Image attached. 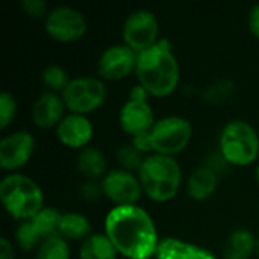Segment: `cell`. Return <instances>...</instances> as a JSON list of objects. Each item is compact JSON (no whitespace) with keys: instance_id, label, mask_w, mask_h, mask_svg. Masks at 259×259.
<instances>
[{"instance_id":"obj_6","label":"cell","mask_w":259,"mask_h":259,"mask_svg":"<svg viewBox=\"0 0 259 259\" xmlns=\"http://www.w3.org/2000/svg\"><path fill=\"white\" fill-rule=\"evenodd\" d=\"M191 135V123L181 115H167L156 120L149 132L152 150L165 156H173L182 152L190 143Z\"/></svg>"},{"instance_id":"obj_2","label":"cell","mask_w":259,"mask_h":259,"mask_svg":"<svg viewBox=\"0 0 259 259\" xmlns=\"http://www.w3.org/2000/svg\"><path fill=\"white\" fill-rule=\"evenodd\" d=\"M135 73L140 83L156 97L171 94L179 83V64L167 39H159L147 50L137 53Z\"/></svg>"},{"instance_id":"obj_28","label":"cell","mask_w":259,"mask_h":259,"mask_svg":"<svg viewBox=\"0 0 259 259\" xmlns=\"http://www.w3.org/2000/svg\"><path fill=\"white\" fill-rule=\"evenodd\" d=\"M21 8L24 9L26 14L29 15H42L47 9V3L44 0H23L21 2Z\"/></svg>"},{"instance_id":"obj_14","label":"cell","mask_w":259,"mask_h":259,"mask_svg":"<svg viewBox=\"0 0 259 259\" xmlns=\"http://www.w3.org/2000/svg\"><path fill=\"white\" fill-rule=\"evenodd\" d=\"M56 135L64 146L83 149L93 137V124L85 115L71 112L59 121L56 126Z\"/></svg>"},{"instance_id":"obj_24","label":"cell","mask_w":259,"mask_h":259,"mask_svg":"<svg viewBox=\"0 0 259 259\" xmlns=\"http://www.w3.org/2000/svg\"><path fill=\"white\" fill-rule=\"evenodd\" d=\"M41 77H42L44 85L49 90H52L53 93L55 91H64L65 87L68 85V82L71 80V79H68V74H67L65 68L61 67V65H58V64L47 65L42 70Z\"/></svg>"},{"instance_id":"obj_22","label":"cell","mask_w":259,"mask_h":259,"mask_svg":"<svg viewBox=\"0 0 259 259\" xmlns=\"http://www.w3.org/2000/svg\"><path fill=\"white\" fill-rule=\"evenodd\" d=\"M59 219L61 214L55 208L44 206L35 217L30 219V223L39 238L44 241L53 235H58V228H59Z\"/></svg>"},{"instance_id":"obj_8","label":"cell","mask_w":259,"mask_h":259,"mask_svg":"<svg viewBox=\"0 0 259 259\" xmlns=\"http://www.w3.org/2000/svg\"><path fill=\"white\" fill-rule=\"evenodd\" d=\"M159 23L156 15L149 9H137L131 12L123 24L124 44L140 53L150 49L159 39Z\"/></svg>"},{"instance_id":"obj_1","label":"cell","mask_w":259,"mask_h":259,"mask_svg":"<svg viewBox=\"0 0 259 259\" xmlns=\"http://www.w3.org/2000/svg\"><path fill=\"white\" fill-rule=\"evenodd\" d=\"M105 235L129 259H150L159 246L152 217L137 205L114 206L105 219Z\"/></svg>"},{"instance_id":"obj_26","label":"cell","mask_w":259,"mask_h":259,"mask_svg":"<svg viewBox=\"0 0 259 259\" xmlns=\"http://www.w3.org/2000/svg\"><path fill=\"white\" fill-rule=\"evenodd\" d=\"M15 240H17L20 249H23V250H32L36 246L39 247V244L42 243V240L39 238V235L33 229L30 220L21 222L18 225L17 232H15Z\"/></svg>"},{"instance_id":"obj_21","label":"cell","mask_w":259,"mask_h":259,"mask_svg":"<svg viewBox=\"0 0 259 259\" xmlns=\"http://www.w3.org/2000/svg\"><path fill=\"white\" fill-rule=\"evenodd\" d=\"M58 234L70 240H87L91 235V223L80 212H64L59 219Z\"/></svg>"},{"instance_id":"obj_30","label":"cell","mask_w":259,"mask_h":259,"mask_svg":"<svg viewBox=\"0 0 259 259\" xmlns=\"http://www.w3.org/2000/svg\"><path fill=\"white\" fill-rule=\"evenodd\" d=\"M249 27L252 33L259 38V3L253 5L249 11Z\"/></svg>"},{"instance_id":"obj_23","label":"cell","mask_w":259,"mask_h":259,"mask_svg":"<svg viewBox=\"0 0 259 259\" xmlns=\"http://www.w3.org/2000/svg\"><path fill=\"white\" fill-rule=\"evenodd\" d=\"M35 259H70V246L59 234L53 235L39 244Z\"/></svg>"},{"instance_id":"obj_33","label":"cell","mask_w":259,"mask_h":259,"mask_svg":"<svg viewBox=\"0 0 259 259\" xmlns=\"http://www.w3.org/2000/svg\"><path fill=\"white\" fill-rule=\"evenodd\" d=\"M0 259H14V247L5 237L0 240Z\"/></svg>"},{"instance_id":"obj_9","label":"cell","mask_w":259,"mask_h":259,"mask_svg":"<svg viewBox=\"0 0 259 259\" xmlns=\"http://www.w3.org/2000/svg\"><path fill=\"white\" fill-rule=\"evenodd\" d=\"M44 27L52 38L68 42L79 39L87 32V20L79 9L62 5L47 14Z\"/></svg>"},{"instance_id":"obj_16","label":"cell","mask_w":259,"mask_h":259,"mask_svg":"<svg viewBox=\"0 0 259 259\" xmlns=\"http://www.w3.org/2000/svg\"><path fill=\"white\" fill-rule=\"evenodd\" d=\"M155 256L156 259H219L208 249L171 237L159 241Z\"/></svg>"},{"instance_id":"obj_34","label":"cell","mask_w":259,"mask_h":259,"mask_svg":"<svg viewBox=\"0 0 259 259\" xmlns=\"http://www.w3.org/2000/svg\"><path fill=\"white\" fill-rule=\"evenodd\" d=\"M256 253H258L259 256V240H256Z\"/></svg>"},{"instance_id":"obj_27","label":"cell","mask_w":259,"mask_h":259,"mask_svg":"<svg viewBox=\"0 0 259 259\" xmlns=\"http://www.w3.org/2000/svg\"><path fill=\"white\" fill-rule=\"evenodd\" d=\"M17 112V102L15 97L9 91L0 93V127L5 129L14 118Z\"/></svg>"},{"instance_id":"obj_11","label":"cell","mask_w":259,"mask_h":259,"mask_svg":"<svg viewBox=\"0 0 259 259\" xmlns=\"http://www.w3.org/2000/svg\"><path fill=\"white\" fill-rule=\"evenodd\" d=\"M137 65V52H134L126 44H114L106 47L99 61V74L109 80H118L126 77Z\"/></svg>"},{"instance_id":"obj_20","label":"cell","mask_w":259,"mask_h":259,"mask_svg":"<svg viewBox=\"0 0 259 259\" xmlns=\"http://www.w3.org/2000/svg\"><path fill=\"white\" fill-rule=\"evenodd\" d=\"M117 249L105 234H91L83 240L79 259H117Z\"/></svg>"},{"instance_id":"obj_5","label":"cell","mask_w":259,"mask_h":259,"mask_svg":"<svg viewBox=\"0 0 259 259\" xmlns=\"http://www.w3.org/2000/svg\"><path fill=\"white\" fill-rule=\"evenodd\" d=\"M222 156L235 165H249L259 155V137L255 127L244 120L225 124L220 135Z\"/></svg>"},{"instance_id":"obj_25","label":"cell","mask_w":259,"mask_h":259,"mask_svg":"<svg viewBox=\"0 0 259 259\" xmlns=\"http://www.w3.org/2000/svg\"><path fill=\"white\" fill-rule=\"evenodd\" d=\"M117 161L121 164V167L127 171L132 170H138L141 168V165L144 164L146 158L143 156V152H140L132 143L131 144H123L118 150H117Z\"/></svg>"},{"instance_id":"obj_12","label":"cell","mask_w":259,"mask_h":259,"mask_svg":"<svg viewBox=\"0 0 259 259\" xmlns=\"http://www.w3.org/2000/svg\"><path fill=\"white\" fill-rule=\"evenodd\" d=\"M35 138L26 131L12 132L0 140V167L3 170H17L32 156Z\"/></svg>"},{"instance_id":"obj_18","label":"cell","mask_w":259,"mask_h":259,"mask_svg":"<svg viewBox=\"0 0 259 259\" xmlns=\"http://www.w3.org/2000/svg\"><path fill=\"white\" fill-rule=\"evenodd\" d=\"M256 250L255 235L247 229H235L225 246V259H249Z\"/></svg>"},{"instance_id":"obj_19","label":"cell","mask_w":259,"mask_h":259,"mask_svg":"<svg viewBox=\"0 0 259 259\" xmlns=\"http://www.w3.org/2000/svg\"><path fill=\"white\" fill-rule=\"evenodd\" d=\"M76 167L85 178L97 179L106 175V158L97 147L87 146L79 150Z\"/></svg>"},{"instance_id":"obj_13","label":"cell","mask_w":259,"mask_h":259,"mask_svg":"<svg viewBox=\"0 0 259 259\" xmlns=\"http://www.w3.org/2000/svg\"><path fill=\"white\" fill-rule=\"evenodd\" d=\"M156 123L152 106L147 102L127 100L120 109V124L121 129L132 137L150 132Z\"/></svg>"},{"instance_id":"obj_15","label":"cell","mask_w":259,"mask_h":259,"mask_svg":"<svg viewBox=\"0 0 259 259\" xmlns=\"http://www.w3.org/2000/svg\"><path fill=\"white\" fill-rule=\"evenodd\" d=\"M64 99L59 97L56 93L53 91H47L42 93L32 106V118L33 123L42 129L52 127V126H58L59 121L64 118Z\"/></svg>"},{"instance_id":"obj_31","label":"cell","mask_w":259,"mask_h":259,"mask_svg":"<svg viewBox=\"0 0 259 259\" xmlns=\"http://www.w3.org/2000/svg\"><path fill=\"white\" fill-rule=\"evenodd\" d=\"M132 144L140 150V152H147V150H152V146H150V138H149V132L146 134H140L137 137H134L132 140Z\"/></svg>"},{"instance_id":"obj_17","label":"cell","mask_w":259,"mask_h":259,"mask_svg":"<svg viewBox=\"0 0 259 259\" xmlns=\"http://www.w3.org/2000/svg\"><path fill=\"white\" fill-rule=\"evenodd\" d=\"M217 184H219L217 171L208 165H202L196 168L188 179L187 184L188 194L194 200H206L214 194Z\"/></svg>"},{"instance_id":"obj_10","label":"cell","mask_w":259,"mask_h":259,"mask_svg":"<svg viewBox=\"0 0 259 259\" xmlns=\"http://www.w3.org/2000/svg\"><path fill=\"white\" fill-rule=\"evenodd\" d=\"M100 185L103 194L114 203H117V206L135 205V202L141 197L143 191L140 178L124 168L109 170L103 176Z\"/></svg>"},{"instance_id":"obj_7","label":"cell","mask_w":259,"mask_h":259,"mask_svg":"<svg viewBox=\"0 0 259 259\" xmlns=\"http://www.w3.org/2000/svg\"><path fill=\"white\" fill-rule=\"evenodd\" d=\"M64 103L74 114H88L106 99V85L96 76H79L68 82L62 91Z\"/></svg>"},{"instance_id":"obj_3","label":"cell","mask_w":259,"mask_h":259,"mask_svg":"<svg viewBox=\"0 0 259 259\" xmlns=\"http://www.w3.org/2000/svg\"><path fill=\"white\" fill-rule=\"evenodd\" d=\"M0 200L5 209L21 222L30 220L44 208V196L39 185L21 173H11L2 179Z\"/></svg>"},{"instance_id":"obj_32","label":"cell","mask_w":259,"mask_h":259,"mask_svg":"<svg viewBox=\"0 0 259 259\" xmlns=\"http://www.w3.org/2000/svg\"><path fill=\"white\" fill-rule=\"evenodd\" d=\"M147 96H149V91L141 83L132 87L131 93H129L131 100H137V102H147Z\"/></svg>"},{"instance_id":"obj_29","label":"cell","mask_w":259,"mask_h":259,"mask_svg":"<svg viewBox=\"0 0 259 259\" xmlns=\"http://www.w3.org/2000/svg\"><path fill=\"white\" fill-rule=\"evenodd\" d=\"M100 193H103V191H102V185H97V184H94V182H87V184L82 185V188H80V194H82V197H85V199H96V197L100 196Z\"/></svg>"},{"instance_id":"obj_4","label":"cell","mask_w":259,"mask_h":259,"mask_svg":"<svg viewBox=\"0 0 259 259\" xmlns=\"http://www.w3.org/2000/svg\"><path fill=\"white\" fill-rule=\"evenodd\" d=\"M138 173L143 191L155 202L173 199L182 181V170L178 161L158 153L147 156Z\"/></svg>"},{"instance_id":"obj_35","label":"cell","mask_w":259,"mask_h":259,"mask_svg":"<svg viewBox=\"0 0 259 259\" xmlns=\"http://www.w3.org/2000/svg\"><path fill=\"white\" fill-rule=\"evenodd\" d=\"M256 179H258V182H259V164H258V167H256Z\"/></svg>"}]
</instances>
